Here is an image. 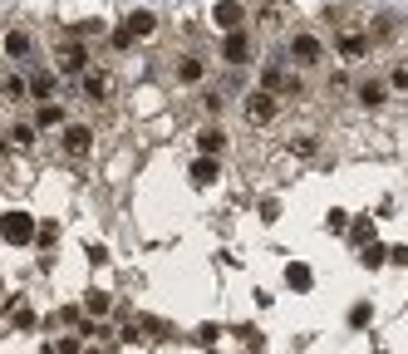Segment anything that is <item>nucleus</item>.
Returning a JSON list of instances; mask_svg holds the SVG:
<instances>
[{
    "instance_id": "obj_1",
    "label": "nucleus",
    "mask_w": 408,
    "mask_h": 354,
    "mask_svg": "<svg viewBox=\"0 0 408 354\" xmlns=\"http://www.w3.org/2000/svg\"><path fill=\"white\" fill-rule=\"evenodd\" d=\"M0 236H5L10 246H30V241L40 236V227H35L30 212H5V217H0Z\"/></svg>"
},
{
    "instance_id": "obj_2",
    "label": "nucleus",
    "mask_w": 408,
    "mask_h": 354,
    "mask_svg": "<svg viewBox=\"0 0 408 354\" xmlns=\"http://www.w3.org/2000/svg\"><path fill=\"white\" fill-rule=\"evenodd\" d=\"M271 118H276V99H271L266 89L246 94V123H271Z\"/></svg>"
},
{
    "instance_id": "obj_3",
    "label": "nucleus",
    "mask_w": 408,
    "mask_h": 354,
    "mask_svg": "<svg viewBox=\"0 0 408 354\" xmlns=\"http://www.w3.org/2000/svg\"><path fill=\"white\" fill-rule=\"evenodd\" d=\"M211 20H216L226 35H236V30H241V20H246V10H241L236 0H216V5H211Z\"/></svg>"
},
{
    "instance_id": "obj_4",
    "label": "nucleus",
    "mask_w": 408,
    "mask_h": 354,
    "mask_svg": "<svg viewBox=\"0 0 408 354\" xmlns=\"http://www.w3.org/2000/svg\"><path fill=\"white\" fill-rule=\"evenodd\" d=\"M64 148H69L74 158H84V153L94 148V128H89V123H69V128H64Z\"/></svg>"
},
{
    "instance_id": "obj_5",
    "label": "nucleus",
    "mask_w": 408,
    "mask_h": 354,
    "mask_svg": "<svg viewBox=\"0 0 408 354\" xmlns=\"http://www.w3.org/2000/svg\"><path fill=\"white\" fill-rule=\"evenodd\" d=\"M246 54H251V40L236 30V35H226V45H221V59L226 64H246Z\"/></svg>"
},
{
    "instance_id": "obj_6",
    "label": "nucleus",
    "mask_w": 408,
    "mask_h": 354,
    "mask_svg": "<svg viewBox=\"0 0 408 354\" xmlns=\"http://www.w3.org/2000/svg\"><path fill=\"white\" fill-rule=\"evenodd\" d=\"M291 54H296L301 64H315V59H320V40H315V35H291Z\"/></svg>"
},
{
    "instance_id": "obj_7",
    "label": "nucleus",
    "mask_w": 408,
    "mask_h": 354,
    "mask_svg": "<svg viewBox=\"0 0 408 354\" xmlns=\"http://www.w3.org/2000/svg\"><path fill=\"white\" fill-rule=\"evenodd\" d=\"M84 64H89L84 45H69V49H59V74H84Z\"/></svg>"
},
{
    "instance_id": "obj_8",
    "label": "nucleus",
    "mask_w": 408,
    "mask_h": 354,
    "mask_svg": "<svg viewBox=\"0 0 408 354\" xmlns=\"http://www.w3.org/2000/svg\"><path fill=\"white\" fill-rule=\"evenodd\" d=\"M221 148H226V133H221V128H202V133H197V153H202V158H216Z\"/></svg>"
},
{
    "instance_id": "obj_9",
    "label": "nucleus",
    "mask_w": 408,
    "mask_h": 354,
    "mask_svg": "<svg viewBox=\"0 0 408 354\" xmlns=\"http://www.w3.org/2000/svg\"><path fill=\"white\" fill-rule=\"evenodd\" d=\"M187 172H192V182H197V187H211V182L221 177V167H216V158H197V163H192Z\"/></svg>"
},
{
    "instance_id": "obj_10",
    "label": "nucleus",
    "mask_w": 408,
    "mask_h": 354,
    "mask_svg": "<svg viewBox=\"0 0 408 354\" xmlns=\"http://www.w3.org/2000/svg\"><path fill=\"white\" fill-rule=\"evenodd\" d=\"M123 25L133 30V40H143V35H153V30H158V15H153V10H133Z\"/></svg>"
},
{
    "instance_id": "obj_11",
    "label": "nucleus",
    "mask_w": 408,
    "mask_h": 354,
    "mask_svg": "<svg viewBox=\"0 0 408 354\" xmlns=\"http://www.w3.org/2000/svg\"><path fill=\"white\" fill-rule=\"evenodd\" d=\"M30 49H35V40H30L25 30H10V35H5V54H10V59H25Z\"/></svg>"
},
{
    "instance_id": "obj_12",
    "label": "nucleus",
    "mask_w": 408,
    "mask_h": 354,
    "mask_svg": "<svg viewBox=\"0 0 408 354\" xmlns=\"http://www.w3.org/2000/svg\"><path fill=\"white\" fill-rule=\"evenodd\" d=\"M384 94H389V89H384L379 79H364V84H359V104H364V109H379Z\"/></svg>"
},
{
    "instance_id": "obj_13",
    "label": "nucleus",
    "mask_w": 408,
    "mask_h": 354,
    "mask_svg": "<svg viewBox=\"0 0 408 354\" xmlns=\"http://www.w3.org/2000/svg\"><path fill=\"white\" fill-rule=\"evenodd\" d=\"M25 94H30V79H20V74L0 79V99H10V104H15V99H25Z\"/></svg>"
},
{
    "instance_id": "obj_14",
    "label": "nucleus",
    "mask_w": 408,
    "mask_h": 354,
    "mask_svg": "<svg viewBox=\"0 0 408 354\" xmlns=\"http://www.w3.org/2000/svg\"><path fill=\"white\" fill-rule=\"evenodd\" d=\"M286 281H291L296 290H310V285H315V276H310V266H301V261H291V266H286Z\"/></svg>"
},
{
    "instance_id": "obj_15",
    "label": "nucleus",
    "mask_w": 408,
    "mask_h": 354,
    "mask_svg": "<svg viewBox=\"0 0 408 354\" xmlns=\"http://www.w3.org/2000/svg\"><path fill=\"white\" fill-rule=\"evenodd\" d=\"M108 305H113V295H103V290H89V295H84V310H89L94 320H99V315H108Z\"/></svg>"
},
{
    "instance_id": "obj_16",
    "label": "nucleus",
    "mask_w": 408,
    "mask_h": 354,
    "mask_svg": "<svg viewBox=\"0 0 408 354\" xmlns=\"http://www.w3.org/2000/svg\"><path fill=\"white\" fill-rule=\"evenodd\" d=\"M84 94H89V99L99 104L103 94H108V74H84Z\"/></svg>"
},
{
    "instance_id": "obj_17",
    "label": "nucleus",
    "mask_w": 408,
    "mask_h": 354,
    "mask_svg": "<svg viewBox=\"0 0 408 354\" xmlns=\"http://www.w3.org/2000/svg\"><path fill=\"white\" fill-rule=\"evenodd\" d=\"M59 104H40V114H35V128H54V123H59Z\"/></svg>"
},
{
    "instance_id": "obj_18",
    "label": "nucleus",
    "mask_w": 408,
    "mask_h": 354,
    "mask_svg": "<svg viewBox=\"0 0 408 354\" xmlns=\"http://www.w3.org/2000/svg\"><path fill=\"white\" fill-rule=\"evenodd\" d=\"M339 54H344V59H364V40H359V35H344V40H339Z\"/></svg>"
},
{
    "instance_id": "obj_19",
    "label": "nucleus",
    "mask_w": 408,
    "mask_h": 354,
    "mask_svg": "<svg viewBox=\"0 0 408 354\" xmlns=\"http://www.w3.org/2000/svg\"><path fill=\"white\" fill-rule=\"evenodd\" d=\"M177 79H182V84H197V79H202V59H182V64H177Z\"/></svg>"
},
{
    "instance_id": "obj_20",
    "label": "nucleus",
    "mask_w": 408,
    "mask_h": 354,
    "mask_svg": "<svg viewBox=\"0 0 408 354\" xmlns=\"http://www.w3.org/2000/svg\"><path fill=\"white\" fill-rule=\"evenodd\" d=\"M30 94H35V99H49V94H54V74H35V79H30Z\"/></svg>"
},
{
    "instance_id": "obj_21",
    "label": "nucleus",
    "mask_w": 408,
    "mask_h": 354,
    "mask_svg": "<svg viewBox=\"0 0 408 354\" xmlns=\"http://www.w3.org/2000/svg\"><path fill=\"white\" fill-rule=\"evenodd\" d=\"M74 35L89 40V35H108V30H103V20H84V25H74Z\"/></svg>"
},
{
    "instance_id": "obj_22",
    "label": "nucleus",
    "mask_w": 408,
    "mask_h": 354,
    "mask_svg": "<svg viewBox=\"0 0 408 354\" xmlns=\"http://www.w3.org/2000/svg\"><path fill=\"white\" fill-rule=\"evenodd\" d=\"M108 40H113V49H128V45H133V30H128V25H118Z\"/></svg>"
},
{
    "instance_id": "obj_23",
    "label": "nucleus",
    "mask_w": 408,
    "mask_h": 354,
    "mask_svg": "<svg viewBox=\"0 0 408 354\" xmlns=\"http://www.w3.org/2000/svg\"><path fill=\"white\" fill-rule=\"evenodd\" d=\"M349 232H354V241H369V236H374V222H369V217H359Z\"/></svg>"
},
{
    "instance_id": "obj_24",
    "label": "nucleus",
    "mask_w": 408,
    "mask_h": 354,
    "mask_svg": "<svg viewBox=\"0 0 408 354\" xmlns=\"http://www.w3.org/2000/svg\"><path fill=\"white\" fill-rule=\"evenodd\" d=\"M349 325H369V305H354L349 310Z\"/></svg>"
},
{
    "instance_id": "obj_25",
    "label": "nucleus",
    "mask_w": 408,
    "mask_h": 354,
    "mask_svg": "<svg viewBox=\"0 0 408 354\" xmlns=\"http://www.w3.org/2000/svg\"><path fill=\"white\" fill-rule=\"evenodd\" d=\"M15 325H20V330H30V325H35V310H25V305H20V310H15Z\"/></svg>"
},
{
    "instance_id": "obj_26",
    "label": "nucleus",
    "mask_w": 408,
    "mask_h": 354,
    "mask_svg": "<svg viewBox=\"0 0 408 354\" xmlns=\"http://www.w3.org/2000/svg\"><path fill=\"white\" fill-rule=\"evenodd\" d=\"M389 261H394V266H408V246H394V251H389Z\"/></svg>"
},
{
    "instance_id": "obj_27",
    "label": "nucleus",
    "mask_w": 408,
    "mask_h": 354,
    "mask_svg": "<svg viewBox=\"0 0 408 354\" xmlns=\"http://www.w3.org/2000/svg\"><path fill=\"white\" fill-rule=\"evenodd\" d=\"M394 89H408V69H394V79H389Z\"/></svg>"
}]
</instances>
